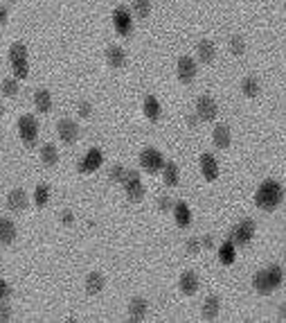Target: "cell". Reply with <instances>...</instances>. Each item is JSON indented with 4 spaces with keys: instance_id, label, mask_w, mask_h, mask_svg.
<instances>
[{
    "instance_id": "6da1fadb",
    "label": "cell",
    "mask_w": 286,
    "mask_h": 323,
    "mask_svg": "<svg viewBox=\"0 0 286 323\" xmlns=\"http://www.w3.org/2000/svg\"><path fill=\"white\" fill-rule=\"evenodd\" d=\"M282 199H284V188L277 183L275 179H266L255 192L257 208H261V211H266V213L275 211L279 203H282Z\"/></svg>"
},
{
    "instance_id": "7a4b0ae2",
    "label": "cell",
    "mask_w": 286,
    "mask_h": 323,
    "mask_svg": "<svg viewBox=\"0 0 286 323\" xmlns=\"http://www.w3.org/2000/svg\"><path fill=\"white\" fill-rule=\"evenodd\" d=\"M18 134L23 138V143H25V147H32L36 145V138H38V122L34 116H23L18 120Z\"/></svg>"
},
{
    "instance_id": "3957f363",
    "label": "cell",
    "mask_w": 286,
    "mask_h": 323,
    "mask_svg": "<svg viewBox=\"0 0 286 323\" xmlns=\"http://www.w3.org/2000/svg\"><path fill=\"white\" fill-rule=\"evenodd\" d=\"M253 237H255V222L253 219H243L241 224H237L232 229L230 240L234 242V246H246V244H250Z\"/></svg>"
},
{
    "instance_id": "277c9868",
    "label": "cell",
    "mask_w": 286,
    "mask_h": 323,
    "mask_svg": "<svg viewBox=\"0 0 286 323\" xmlns=\"http://www.w3.org/2000/svg\"><path fill=\"white\" fill-rule=\"evenodd\" d=\"M140 165L147 169L149 174H156L160 169L165 167V158L160 154L158 149H151V147H147V149H142L140 154Z\"/></svg>"
},
{
    "instance_id": "5b68a950",
    "label": "cell",
    "mask_w": 286,
    "mask_h": 323,
    "mask_svg": "<svg viewBox=\"0 0 286 323\" xmlns=\"http://www.w3.org/2000/svg\"><path fill=\"white\" fill-rule=\"evenodd\" d=\"M122 185H124V190H127V197L131 201H140L142 197H145V185H142L138 172H127Z\"/></svg>"
},
{
    "instance_id": "8992f818",
    "label": "cell",
    "mask_w": 286,
    "mask_h": 323,
    "mask_svg": "<svg viewBox=\"0 0 286 323\" xmlns=\"http://www.w3.org/2000/svg\"><path fill=\"white\" fill-rule=\"evenodd\" d=\"M113 25H115L117 34L122 36H129L133 32V18H131V11L127 7H117L113 11Z\"/></svg>"
},
{
    "instance_id": "52a82bcc",
    "label": "cell",
    "mask_w": 286,
    "mask_h": 323,
    "mask_svg": "<svg viewBox=\"0 0 286 323\" xmlns=\"http://www.w3.org/2000/svg\"><path fill=\"white\" fill-rule=\"evenodd\" d=\"M216 113H219V106H216V102L210 98V95H203V98L196 100V116L201 118V120L212 122L216 118Z\"/></svg>"
},
{
    "instance_id": "ba28073f",
    "label": "cell",
    "mask_w": 286,
    "mask_h": 323,
    "mask_svg": "<svg viewBox=\"0 0 286 323\" xmlns=\"http://www.w3.org/2000/svg\"><path fill=\"white\" fill-rule=\"evenodd\" d=\"M176 70H178V79L182 84H190L192 79L196 77V61H194L192 56H180Z\"/></svg>"
},
{
    "instance_id": "9c48e42d",
    "label": "cell",
    "mask_w": 286,
    "mask_h": 323,
    "mask_svg": "<svg viewBox=\"0 0 286 323\" xmlns=\"http://www.w3.org/2000/svg\"><path fill=\"white\" fill-rule=\"evenodd\" d=\"M99 165H101V151L99 149H90L88 154L79 161V172H84V174L95 172Z\"/></svg>"
},
{
    "instance_id": "30bf717a",
    "label": "cell",
    "mask_w": 286,
    "mask_h": 323,
    "mask_svg": "<svg viewBox=\"0 0 286 323\" xmlns=\"http://www.w3.org/2000/svg\"><path fill=\"white\" fill-rule=\"evenodd\" d=\"M59 136L66 145H72V143H77V138H79V127L72 120H61L59 122Z\"/></svg>"
},
{
    "instance_id": "8fae6325",
    "label": "cell",
    "mask_w": 286,
    "mask_h": 323,
    "mask_svg": "<svg viewBox=\"0 0 286 323\" xmlns=\"http://www.w3.org/2000/svg\"><path fill=\"white\" fill-rule=\"evenodd\" d=\"M27 203H30V201H27L25 190L16 188V190L9 192V197H7V208H9V211L21 213V211H25V208H27Z\"/></svg>"
},
{
    "instance_id": "7c38bea8",
    "label": "cell",
    "mask_w": 286,
    "mask_h": 323,
    "mask_svg": "<svg viewBox=\"0 0 286 323\" xmlns=\"http://www.w3.org/2000/svg\"><path fill=\"white\" fill-rule=\"evenodd\" d=\"M201 169H203V177L208 181H214L219 177V163L212 154H203L201 156Z\"/></svg>"
},
{
    "instance_id": "4fadbf2b",
    "label": "cell",
    "mask_w": 286,
    "mask_h": 323,
    "mask_svg": "<svg viewBox=\"0 0 286 323\" xmlns=\"http://www.w3.org/2000/svg\"><path fill=\"white\" fill-rule=\"evenodd\" d=\"M180 292L187 294V296L198 292V276L194 274V271H185V274L180 276Z\"/></svg>"
},
{
    "instance_id": "5bb4252c",
    "label": "cell",
    "mask_w": 286,
    "mask_h": 323,
    "mask_svg": "<svg viewBox=\"0 0 286 323\" xmlns=\"http://www.w3.org/2000/svg\"><path fill=\"white\" fill-rule=\"evenodd\" d=\"M34 104H36V111H41V113L52 111V95H50V90L38 88L36 93H34Z\"/></svg>"
},
{
    "instance_id": "9a60e30c",
    "label": "cell",
    "mask_w": 286,
    "mask_h": 323,
    "mask_svg": "<svg viewBox=\"0 0 286 323\" xmlns=\"http://www.w3.org/2000/svg\"><path fill=\"white\" fill-rule=\"evenodd\" d=\"M106 61L111 68H122L127 64V52H124L122 48H117V45H111V48L106 50Z\"/></svg>"
},
{
    "instance_id": "2e32d148",
    "label": "cell",
    "mask_w": 286,
    "mask_h": 323,
    "mask_svg": "<svg viewBox=\"0 0 286 323\" xmlns=\"http://www.w3.org/2000/svg\"><path fill=\"white\" fill-rule=\"evenodd\" d=\"M147 310H149V303L145 298H133L129 305V316L131 321H142L147 316Z\"/></svg>"
},
{
    "instance_id": "e0dca14e",
    "label": "cell",
    "mask_w": 286,
    "mask_h": 323,
    "mask_svg": "<svg viewBox=\"0 0 286 323\" xmlns=\"http://www.w3.org/2000/svg\"><path fill=\"white\" fill-rule=\"evenodd\" d=\"M212 140H214L216 147H221V149H228V147H230V140H232L230 129H228L226 124H216V129H214V134H212Z\"/></svg>"
},
{
    "instance_id": "ac0fdd59",
    "label": "cell",
    "mask_w": 286,
    "mask_h": 323,
    "mask_svg": "<svg viewBox=\"0 0 286 323\" xmlns=\"http://www.w3.org/2000/svg\"><path fill=\"white\" fill-rule=\"evenodd\" d=\"M104 290V276L99 274V271H90L88 278H86V292L90 294V296H95V294H99Z\"/></svg>"
},
{
    "instance_id": "d6986e66",
    "label": "cell",
    "mask_w": 286,
    "mask_h": 323,
    "mask_svg": "<svg viewBox=\"0 0 286 323\" xmlns=\"http://www.w3.org/2000/svg\"><path fill=\"white\" fill-rule=\"evenodd\" d=\"M16 240V226L11 219H0V244H11Z\"/></svg>"
},
{
    "instance_id": "ffe728a7",
    "label": "cell",
    "mask_w": 286,
    "mask_h": 323,
    "mask_svg": "<svg viewBox=\"0 0 286 323\" xmlns=\"http://www.w3.org/2000/svg\"><path fill=\"white\" fill-rule=\"evenodd\" d=\"M198 59L203 61V64H212L214 56H216V48L212 41H208V39H203L201 43H198Z\"/></svg>"
},
{
    "instance_id": "44dd1931",
    "label": "cell",
    "mask_w": 286,
    "mask_h": 323,
    "mask_svg": "<svg viewBox=\"0 0 286 323\" xmlns=\"http://www.w3.org/2000/svg\"><path fill=\"white\" fill-rule=\"evenodd\" d=\"M253 285H255V290L259 292V294H271L273 290H275V287H273V282H271V278H268L266 269L264 271H257L255 278H253Z\"/></svg>"
},
{
    "instance_id": "7402d4cb",
    "label": "cell",
    "mask_w": 286,
    "mask_h": 323,
    "mask_svg": "<svg viewBox=\"0 0 286 323\" xmlns=\"http://www.w3.org/2000/svg\"><path fill=\"white\" fill-rule=\"evenodd\" d=\"M174 213H176V224L180 226V229H187L192 222V215H190V208H187V203H174Z\"/></svg>"
},
{
    "instance_id": "603a6c76",
    "label": "cell",
    "mask_w": 286,
    "mask_h": 323,
    "mask_svg": "<svg viewBox=\"0 0 286 323\" xmlns=\"http://www.w3.org/2000/svg\"><path fill=\"white\" fill-rule=\"evenodd\" d=\"M145 116L151 122L160 120V104H158V100L153 98V95H147V98H145Z\"/></svg>"
},
{
    "instance_id": "cb8c5ba5",
    "label": "cell",
    "mask_w": 286,
    "mask_h": 323,
    "mask_svg": "<svg viewBox=\"0 0 286 323\" xmlns=\"http://www.w3.org/2000/svg\"><path fill=\"white\" fill-rule=\"evenodd\" d=\"M41 161L48 167H54L56 163H59V151H56V147L52 143H48V145L41 147Z\"/></svg>"
},
{
    "instance_id": "d4e9b609",
    "label": "cell",
    "mask_w": 286,
    "mask_h": 323,
    "mask_svg": "<svg viewBox=\"0 0 286 323\" xmlns=\"http://www.w3.org/2000/svg\"><path fill=\"white\" fill-rule=\"evenodd\" d=\"M219 308H221V301L216 296H210L208 301H205L203 305V319L208 321H214L216 316H219Z\"/></svg>"
},
{
    "instance_id": "484cf974",
    "label": "cell",
    "mask_w": 286,
    "mask_h": 323,
    "mask_svg": "<svg viewBox=\"0 0 286 323\" xmlns=\"http://www.w3.org/2000/svg\"><path fill=\"white\" fill-rule=\"evenodd\" d=\"M162 179H165V183L167 185H178V181H180V174H178V167H176V163H165V167H162Z\"/></svg>"
},
{
    "instance_id": "4316f807",
    "label": "cell",
    "mask_w": 286,
    "mask_h": 323,
    "mask_svg": "<svg viewBox=\"0 0 286 323\" xmlns=\"http://www.w3.org/2000/svg\"><path fill=\"white\" fill-rule=\"evenodd\" d=\"M34 201H36V206L38 208H43V206H48V201H50V185H36V190H34Z\"/></svg>"
},
{
    "instance_id": "83f0119b",
    "label": "cell",
    "mask_w": 286,
    "mask_h": 323,
    "mask_svg": "<svg viewBox=\"0 0 286 323\" xmlns=\"http://www.w3.org/2000/svg\"><path fill=\"white\" fill-rule=\"evenodd\" d=\"M219 260L223 264H232L234 262V242L232 240H228L226 244L219 249Z\"/></svg>"
},
{
    "instance_id": "f1b7e54d",
    "label": "cell",
    "mask_w": 286,
    "mask_h": 323,
    "mask_svg": "<svg viewBox=\"0 0 286 323\" xmlns=\"http://www.w3.org/2000/svg\"><path fill=\"white\" fill-rule=\"evenodd\" d=\"M241 90L246 98H255V95L259 93V82H257L255 77H246L241 82Z\"/></svg>"
},
{
    "instance_id": "f546056e",
    "label": "cell",
    "mask_w": 286,
    "mask_h": 323,
    "mask_svg": "<svg viewBox=\"0 0 286 323\" xmlns=\"http://www.w3.org/2000/svg\"><path fill=\"white\" fill-rule=\"evenodd\" d=\"M266 274H268V278H271V282H273V287H277L282 285V280H284V271H282V267L279 264H271V267L266 269Z\"/></svg>"
},
{
    "instance_id": "4dcf8cb0",
    "label": "cell",
    "mask_w": 286,
    "mask_h": 323,
    "mask_svg": "<svg viewBox=\"0 0 286 323\" xmlns=\"http://www.w3.org/2000/svg\"><path fill=\"white\" fill-rule=\"evenodd\" d=\"M21 59H27V48L25 43H11L9 48V61H21Z\"/></svg>"
},
{
    "instance_id": "1f68e13d",
    "label": "cell",
    "mask_w": 286,
    "mask_h": 323,
    "mask_svg": "<svg viewBox=\"0 0 286 323\" xmlns=\"http://www.w3.org/2000/svg\"><path fill=\"white\" fill-rule=\"evenodd\" d=\"M133 11L138 18H147L151 14V0H133Z\"/></svg>"
},
{
    "instance_id": "d6a6232c",
    "label": "cell",
    "mask_w": 286,
    "mask_h": 323,
    "mask_svg": "<svg viewBox=\"0 0 286 323\" xmlns=\"http://www.w3.org/2000/svg\"><path fill=\"white\" fill-rule=\"evenodd\" d=\"M3 93L7 95V98H16L18 95V79H3Z\"/></svg>"
},
{
    "instance_id": "836d02e7",
    "label": "cell",
    "mask_w": 286,
    "mask_h": 323,
    "mask_svg": "<svg viewBox=\"0 0 286 323\" xmlns=\"http://www.w3.org/2000/svg\"><path fill=\"white\" fill-rule=\"evenodd\" d=\"M11 68H14V75L18 79H25L30 68H27V59H21V61H11Z\"/></svg>"
},
{
    "instance_id": "e575fe53",
    "label": "cell",
    "mask_w": 286,
    "mask_h": 323,
    "mask_svg": "<svg viewBox=\"0 0 286 323\" xmlns=\"http://www.w3.org/2000/svg\"><path fill=\"white\" fill-rule=\"evenodd\" d=\"M124 177H127V169H124L122 165H113V169L108 172V179H111L113 183H122Z\"/></svg>"
},
{
    "instance_id": "d590c367",
    "label": "cell",
    "mask_w": 286,
    "mask_h": 323,
    "mask_svg": "<svg viewBox=\"0 0 286 323\" xmlns=\"http://www.w3.org/2000/svg\"><path fill=\"white\" fill-rule=\"evenodd\" d=\"M230 50H232L234 54H243V50H246L243 39H241V36H232V39H230Z\"/></svg>"
},
{
    "instance_id": "8d00e7d4",
    "label": "cell",
    "mask_w": 286,
    "mask_h": 323,
    "mask_svg": "<svg viewBox=\"0 0 286 323\" xmlns=\"http://www.w3.org/2000/svg\"><path fill=\"white\" fill-rule=\"evenodd\" d=\"M158 208H160L162 213H169L171 208H174V203H171L169 197H160V199H158Z\"/></svg>"
},
{
    "instance_id": "74e56055",
    "label": "cell",
    "mask_w": 286,
    "mask_h": 323,
    "mask_svg": "<svg viewBox=\"0 0 286 323\" xmlns=\"http://www.w3.org/2000/svg\"><path fill=\"white\" fill-rule=\"evenodd\" d=\"M90 113H93V106H90L88 102H81V104H79V116H81V118H90Z\"/></svg>"
},
{
    "instance_id": "f35d334b",
    "label": "cell",
    "mask_w": 286,
    "mask_h": 323,
    "mask_svg": "<svg viewBox=\"0 0 286 323\" xmlns=\"http://www.w3.org/2000/svg\"><path fill=\"white\" fill-rule=\"evenodd\" d=\"M11 319V308L9 305H0V323L9 321Z\"/></svg>"
},
{
    "instance_id": "ab89813d",
    "label": "cell",
    "mask_w": 286,
    "mask_h": 323,
    "mask_svg": "<svg viewBox=\"0 0 286 323\" xmlns=\"http://www.w3.org/2000/svg\"><path fill=\"white\" fill-rule=\"evenodd\" d=\"M11 294V290H9V285L7 282H5L3 278H0V301H5V298H7Z\"/></svg>"
},
{
    "instance_id": "60d3db41",
    "label": "cell",
    "mask_w": 286,
    "mask_h": 323,
    "mask_svg": "<svg viewBox=\"0 0 286 323\" xmlns=\"http://www.w3.org/2000/svg\"><path fill=\"white\" fill-rule=\"evenodd\" d=\"M198 249H201V242H198L196 237H192V240H187V251H190V253H196Z\"/></svg>"
},
{
    "instance_id": "b9f144b4",
    "label": "cell",
    "mask_w": 286,
    "mask_h": 323,
    "mask_svg": "<svg viewBox=\"0 0 286 323\" xmlns=\"http://www.w3.org/2000/svg\"><path fill=\"white\" fill-rule=\"evenodd\" d=\"M61 222H64L66 226H72L74 224V215L70 211H64V213H61Z\"/></svg>"
},
{
    "instance_id": "7bdbcfd3",
    "label": "cell",
    "mask_w": 286,
    "mask_h": 323,
    "mask_svg": "<svg viewBox=\"0 0 286 323\" xmlns=\"http://www.w3.org/2000/svg\"><path fill=\"white\" fill-rule=\"evenodd\" d=\"M5 23H7V9L0 5V25H5Z\"/></svg>"
},
{
    "instance_id": "ee69618b",
    "label": "cell",
    "mask_w": 286,
    "mask_h": 323,
    "mask_svg": "<svg viewBox=\"0 0 286 323\" xmlns=\"http://www.w3.org/2000/svg\"><path fill=\"white\" fill-rule=\"evenodd\" d=\"M212 244H214V242H212V237H210V235H205V237H203V246H208V249H210Z\"/></svg>"
},
{
    "instance_id": "f6af8a7d",
    "label": "cell",
    "mask_w": 286,
    "mask_h": 323,
    "mask_svg": "<svg viewBox=\"0 0 286 323\" xmlns=\"http://www.w3.org/2000/svg\"><path fill=\"white\" fill-rule=\"evenodd\" d=\"M279 319H284V321H286V303L282 305V308H279Z\"/></svg>"
},
{
    "instance_id": "bcb514c9",
    "label": "cell",
    "mask_w": 286,
    "mask_h": 323,
    "mask_svg": "<svg viewBox=\"0 0 286 323\" xmlns=\"http://www.w3.org/2000/svg\"><path fill=\"white\" fill-rule=\"evenodd\" d=\"M3 113H5V109H3V104H0V118H3Z\"/></svg>"
}]
</instances>
